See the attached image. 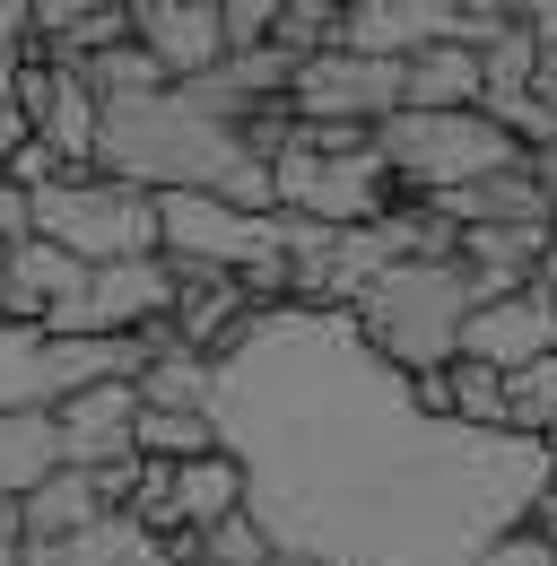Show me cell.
<instances>
[{
  "mask_svg": "<svg viewBox=\"0 0 557 566\" xmlns=\"http://www.w3.org/2000/svg\"><path fill=\"white\" fill-rule=\"evenodd\" d=\"M78 78H87V96H139V87H166V71L139 53L132 35H123V44H105V53H87Z\"/></svg>",
  "mask_w": 557,
  "mask_h": 566,
  "instance_id": "obj_24",
  "label": "cell"
},
{
  "mask_svg": "<svg viewBox=\"0 0 557 566\" xmlns=\"http://www.w3.org/2000/svg\"><path fill=\"white\" fill-rule=\"evenodd\" d=\"M523 166H532V184L557 201V140H549V148H523Z\"/></svg>",
  "mask_w": 557,
  "mask_h": 566,
  "instance_id": "obj_34",
  "label": "cell"
},
{
  "mask_svg": "<svg viewBox=\"0 0 557 566\" xmlns=\"http://www.w3.org/2000/svg\"><path fill=\"white\" fill-rule=\"evenodd\" d=\"M44 471H62L53 410H0V496H27Z\"/></svg>",
  "mask_w": 557,
  "mask_h": 566,
  "instance_id": "obj_20",
  "label": "cell"
},
{
  "mask_svg": "<svg viewBox=\"0 0 557 566\" xmlns=\"http://www.w3.org/2000/svg\"><path fill=\"white\" fill-rule=\"evenodd\" d=\"M9 505H18L27 558H35V549H53V541H70V532H87L96 514H114V505H105V489H96V471H70V462H62V471H44L35 489L9 496Z\"/></svg>",
  "mask_w": 557,
  "mask_h": 566,
  "instance_id": "obj_15",
  "label": "cell"
},
{
  "mask_svg": "<svg viewBox=\"0 0 557 566\" xmlns=\"http://www.w3.org/2000/svg\"><path fill=\"white\" fill-rule=\"evenodd\" d=\"M209 427L244 462V514L314 566H471L532 523L557 453L514 427L427 419L348 305H253L218 349Z\"/></svg>",
  "mask_w": 557,
  "mask_h": 566,
  "instance_id": "obj_1",
  "label": "cell"
},
{
  "mask_svg": "<svg viewBox=\"0 0 557 566\" xmlns=\"http://www.w3.org/2000/svg\"><path fill=\"white\" fill-rule=\"evenodd\" d=\"M444 410L462 427H505V375L480 357H444Z\"/></svg>",
  "mask_w": 557,
  "mask_h": 566,
  "instance_id": "obj_23",
  "label": "cell"
},
{
  "mask_svg": "<svg viewBox=\"0 0 557 566\" xmlns=\"http://www.w3.org/2000/svg\"><path fill=\"white\" fill-rule=\"evenodd\" d=\"M27 235L62 244V253H78V262H132V253H157V192L78 166V175H62V184L27 192Z\"/></svg>",
  "mask_w": 557,
  "mask_h": 566,
  "instance_id": "obj_5",
  "label": "cell"
},
{
  "mask_svg": "<svg viewBox=\"0 0 557 566\" xmlns=\"http://www.w3.org/2000/svg\"><path fill=\"white\" fill-rule=\"evenodd\" d=\"M35 53V27H27V0H0V62H27Z\"/></svg>",
  "mask_w": 557,
  "mask_h": 566,
  "instance_id": "obj_30",
  "label": "cell"
},
{
  "mask_svg": "<svg viewBox=\"0 0 557 566\" xmlns=\"http://www.w3.org/2000/svg\"><path fill=\"white\" fill-rule=\"evenodd\" d=\"M271 44L287 53V62H305V53L340 44V9H332V0H278V18H271Z\"/></svg>",
  "mask_w": 557,
  "mask_h": 566,
  "instance_id": "obj_25",
  "label": "cell"
},
{
  "mask_svg": "<svg viewBox=\"0 0 557 566\" xmlns=\"http://www.w3.org/2000/svg\"><path fill=\"white\" fill-rule=\"evenodd\" d=\"M87 9H105V0H27V27H35V35H62V27H78Z\"/></svg>",
  "mask_w": 557,
  "mask_h": 566,
  "instance_id": "obj_29",
  "label": "cell"
},
{
  "mask_svg": "<svg viewBox=\"0 0 557 566\" xmlns=\"http://www.w3.org/2000/svg\"><path fill=\"white\" fill-rule=\"evenodd\" d=\"M166 296H175V271L166 253H132V262H87V287L53 332H148L166 323Z\"/></svg>",
  "mask_w": 557,
  "mask_h": 566,
  "instance_id": "obj_10",
  "label": "cell"
},
{
  "mask_svg": "<svg viewBox=\"0 0 557 566\" xmlns=\"http://www.w3.org/2000/svg\"><path fill=\"white\" fill-rule=\"evenodd\" d=\"M53 332L44 323H9L0 314V410H53Z\"/></svg>",
  "mask_w": 557,
  "mask_h": 566,
  "instance_id": "obj_18",
  "label": "cell"
},
{
  "mask_svg": "<svg viewBox=\"0 0 557 566\" xmlns=\"http://www.w3.org/2000/svg\"><path fill=\"white\" fill-rule=\"evenodd\" d=\"M401 201L375 140L348 148V157H323V148H278L271 157V210L287 218H314V227H366Z\"/></svg>",
  "mask_w": 557,
  "mask_h": 566,
  "instance_id": "obj_6",
  "label": "cell"
},
{
  "mask_svg": "<svg viewBox=\"0 0 557 566\" xmlns=\"http://www.w3.org/2000/svg\"><path fill=\"white\" fill-rule=\"evenodd\" d=\"M401 105H427V114L480 105V53L471 44H418V53H401Z\"/></svg>",
  "mask_w": 557,
  "mask_h": 566,
  "instance_id": "obj_19",
  "label": "cell"
},
{
  "mask_svg": "<svg viewBox=\"0 0 557 566\" xmlns=\"http://www.w3.org/2000/svg\"><path fill=\"white\" fill-rule=\"evenodd\" d=\"M0 175H9L18 192H44V184H62V175H78V166H62L53 148H44V140H35V132H27V140H18V148H9V157H0Z\"/></svg>",
  "mask_w": 557,
  "mask_h": 566,
  "instance_id": "obj_26",
  "label": "cell"
},
{
  "mask_svg": "<svg viewBox=\"0 0 557 566\" xmlns=\"http://www.w3.org/2000/svg\"><path fill=\"white\" fill-rule=\"evenodd\" d=\"M480 53V105L487 96H523L532 87V71H540V44H532V27L514 18V27H496L487 44H471Z\"/></svg>",
  "mask_w": 557,
  "mask_h": 566,
  "instance_id": "obj_22",
  "label": "cell"
},
{
  "mask_svg": "<svg viewBox=\"0 0 557 566\" xmlns=\"http://www.w3.org/2000/svg\"><path fill=\"white\" fill-rule=\"evenodd\" d=\"M287 114H296V123H357V132H375L383 114H401V62L323 44V53H305L296 78H287Z\"/></svg>",
  "mask_w": 557,
  "mask_h": 566,
  "instance_id": "obj_8",
  "label": "cell"
},
{
  "mask_svg": "<svg viewBox=\"0 0 557 566\" xmlns=\"http://www.w3.org/2000/svg\"><path fill=\"white\" fill-rule=\"evenodd\" d=\"M218 444L209 410H132V453L139 462H192Z\"/></svg>",
  "mask_w": 557,
  "mask_h": 566,
  "instance_id": "obj_21",
  "label": "cell"
},
{
  "mask_svg": "<svg viewBox=\"0 0 557 566\" xmlns=\"http://www.w3.org/2000/svg\"><path fill=\"white\" fill-rule=\"evenodd\" d=\"M471 566H557V549H549V532H540V523H514V532H496Z\"/></svg>",
  "mask_w": 557,
  "mask_h": 566,
  "instance_id": "obj_27",
  "label": "cell"
},
{
  "mask_svg": "<svg viewBox=\"0 0 557 566\" xmlns=\"http://www.w3.org/2000/svg\"><path fill=\"white\" fill-rule=\"evenodd\" d=\"M78 287H87V262L62 253V244H44V235H18V244H0V314L9 323H62L70 305H78Z\"/></svg>",
  "mask_w": 557,
  "mask_h": 566,
  "instance_id": "obj_11",
  "label": "cell"
},
{
  "mask_svg": "<svg viewBox=\"0 0 557 566\" xmlns=\"http://www.w3.org/2000/svg\"><path fill=\"white\" fill-rule=\"evenodd\" d=\"M18 558H27V532H18V505L0 496V566H18Z\"/></svg>",
  "mask_w": 557,
  "mask_h": 566,
  "instance_id": "obj_33",
  "label": "cell"
},
{
  "mask_svg": "<svg viewBox=\"0 0 557 566\" xmlns=\"http://www.w3.org/2000/svg\"><path fill=\"white\" fill-rule=\"evenodd\" d=\"M549 296H557V287H549Z\"/></svg>",
  "mask_w": 557,
  "mask_h": 566,
  "instance_id": "obj_37",
  "label": "cell"
},
{
  "mask_svg": "<svg viewBox=\"0 0 557 566\" xmlns=\"http://www.w3.org/2000/svg\"><path fill=\"white\" fill-rule=\"evenodd\" d=\"M132 375H105V384H78L53 401L62 427V462L70 471H105V462H132Z\"/></svg>",
  "mask_w": 557,
  "mask_h": 566,
  "instance_id": "obj_13",
  "label": "cell"
},
{
  "mask_svg": "<svg viewBox=\"0 0 557 566\" xmlns=\"http://www.w3.org/2000/svg\"><path fill=\"white\" fill-rule=\"evenodd\" d=\"M532 514H557V453H549V480H540V505Z\"/></svg>",
  "mask_w": 557,
  "mask_h": 566,
  "instance_id": "obj_35",
  "label": "cell"
},
{
  "mask_svg": "<svg viewBox=\"0 0 557 566\" xmlns=\"http://www.w3.org/2000/svg\"><path fill=\"white\" fill-rule=\"evenodd\" d=\"M96 175H123L139 192H218L235 210H271V166L244 157L235 123L209 114L192 87H139V96H96Z\"/></svg>",
  "mask_w": 557,
  "mask_h": 566,
  "instance_id": "obj_2",
  "label": "cell"
},
{
  "mask_svg": "<svg viewBox=\"0 0 557 566\" xmlns=\"http://www.w3.org/2000/svg\"><path fill=\"white\" fill-rule=\"evenodd\" d=\"M435 210L453 218V227H557V201L532 184L523 157L514 166H487V175L453 184V192H435Z\"/></svg>",
  "mask_w": 557,
  "mask_h": 566,
  "instance_id": "obj_14",
  "label": "cell"
},
{
  "mask_svg": "<svg viewBox=\"0 0 557 566\" xmlns=\"http://www.w3.org/2000/svg\"><path fill=\"white\" fill-rule=\"evenodd\" d=\"M462 314H471V280H462V262H383L375 280L348 296V323H357V340L383 357V366H444V357L462 349Z\"/></svg>",
  "mask_w": 557,
  "mask_h": 566,
  "instance_id": "obj_3",
  "label": "cell"
},
{
  "mask_svg": "<svg viewBox=\"0 0 557 566\" xmlns=\"http://www.w3.org/2000/svg\"><path fill=\"white\" fill-rule=\"evenodd\" d=\"M9 71H18V62H0V114H9Z\"/></svg>",
  "mask_w": 557,
  "mask_h": 566,
  "instance_id": "obj_36",
  "label": "cell"
},
{
  "mask_svg": "<svg viewBox=\"0 0 557 566\" xmlns=\"http://www.w3.org/2000/svg\"><path fill=\"white\" fill-rule=\"evenodd\" d=\"M209 384H218V357L183 349V340H157V349L132 366L139 410H209Z\"/></svg>",
  "mask_w": 557,
  "mask_h": 566,
  "instance_id": "obj_17",
  "label": "cell"
},
{
  "mask_svg": "<svg viewBox=\"0 0 557 566\" xmlns=\"http://www.w3.org/2000/svg\"><path fill=\"white\" fill-rule=\"evenodd\" d=\"M375 157H383L392 192H410V201H435V192L471 184V175H487V166H514L523 148L505 140V132L487 123L480 105H453V114L401 105V114H383V123H375Z\"/></svg>",
  "mask_w": 557,
  "mask_h": 566,
  "instance_id": "obj_4",
  "label": "cell"
},
{
  "mask_svg": "<svg viewBox=\"0 0 557 566\" xmlns=\"http://www.w3.org/2000/svg\"><path fill=\"white\" fill-rule=\"evenodd\" d=\"M271 18H278V0H218V35H227V53L271 44Z\"/></svg>",
  "mask_w": 557,
  "mask_h": 566,
  "instance_id": "obj_28",
  "label": "cell"
},
{
  "mask_svg": "<svg viewBox=\"0 0 557 566\" xmlns=\"http://www.w3.org/2000/svg\"><path fill=\"white\" fill-rule=\"evenodd\" d=\"M123 18H132V44L166 78H201L209 62L227 53V35H218V0H123Z\"/></svg>",
  "mask_w": 557,
  "mask_h": 566,
  "instance_id": "obj_12",
  "label": "cell"
},
{
  "mask_svg": "<svg viewBox=\"0 0 557 566\" xmlns=\"http://www.w3.org/2000/svg\"><path fill=\"white\" fill-rule=\"evenodd\" d=\"M18 235H27V192L0 175V244H18Z\"/></svg>",
  "mask_w": 557,
  "mask_h": 566,
  "instance_id": "obj_32",
  "label": "cell"
},
{
  "mask_svg": "<svg viewBox=\"0 0 557 566\" xmlns=\"http://www.w3.org/2000/svg\"><path fill=\"white\" fill-rule=\"evenodd\" d=\"M523 27H532V44H540V71H557V0H532Z\"/></svg>",
  "mask_w": 557,
  "mask_h": 566,
  "instance_id": "obj_31",
  "label": "cell"
},
{
  "mask_svg": "<svg viewBox=\"0 0 557 566\" xmlns=\"http://www.w3.org/2000/svg\"><path fill=\"white\" fill-rule=\"evenodd\" d=\"M235 505H244V462L227 444H209L192 462H166V514H175V532H201V523L235 514Z\"/></svg>",
  "mask_w": 557,
  "mask_h": 566,
  "instance_id": "obj_16",
  "label": "cell"
},
{
  "mask_svg": "<svg viewBox=\"0 0 557 566\" xmlns=\"http://www.w3.org/2000/svg\"><path fill=\"white\" fill-rule=\"evenodd\" d=\"M557 349V296L540 280L505 287V296H480L471 314H462V349L453 357H480L496 375H514V366H532V357Z\"/></svg>",
  "mask_w": 557,
  "mask_h": 566,
  "instance_id": "obj_9",
  "label": "cell"
},
{
  "mask_svg": "<svg viewBox=\"0 0 557 566\" xmlns=\"http://www.w3.org/2000/svg\"><path fill=\"white\" fill-rule=\"evenodd\" d=\"M157 253L201 271H253L287 244H278V210H235L218 192H157Z\"/></svg>",
  "mask_w": 557,
  "mask_h": 566,
  "instance_id": "obj_7",
  "label": "cell"
}]
</instances>
